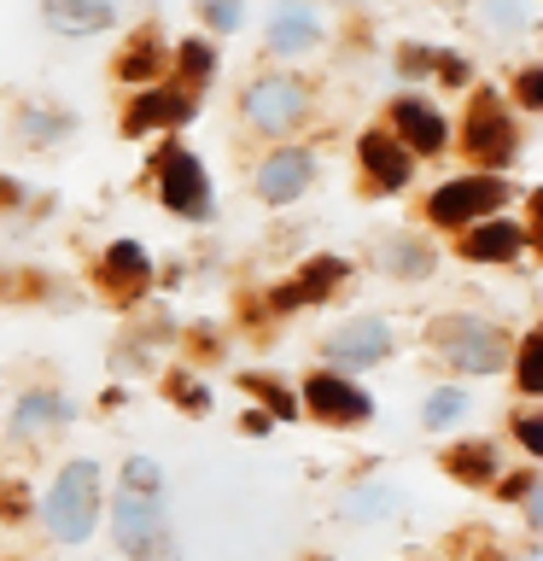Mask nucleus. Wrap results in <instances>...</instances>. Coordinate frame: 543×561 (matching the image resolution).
Masks as SVG:
<instances>
[{"label":"nucleus","instance_id":"6ab92c4d","mask_svg":"<svg viewBox=\"0 0 543 561\" xmlns=\"http://www.w3.org/2000/svg\"><path fill=\"white\" fill-rule=\"evenodd\" d=\"M380 263H385L392 275H409V280H420V275L432 270V252H427L420 240H403V234H392V240L380 245Z\"/></svg>","mask_w":543,"mask_h":561},{"label":"nucleus","instance_id":"9b49d317","mask_svg":"<svg viewBox=\"0 0 543 561\" xmlns=\"http://www.w3.org/2000/svg\"><path fill=\"white\" fill-rule=\"evenodd\" d=\"M322 42V18L310 12V0H280L269 12V47L275 53H310Z\"/></svg>","mask_w":543,"mask_h":561},{"label":"nucleus","instance_id":"c85d7f7f","mask_svg":"<svg viewBox=\"0 0 543 561\" xmlns=\"http://www.w3.org/2000/svg\"><path fill=\"white\" fill-rule=\"evenodd\" d=\"M245 386H252V392H263V403H269V410H275V415H292V398H287V392H280V386H269V380H257V375H252V380H245Z\"/></svg>","mask_w":543,"mask_h":561},{"label":"nucleus","instance_id":"c756f323","mask_svg":"<svg viewBox=\"0 0 543 561\" xmlns=\"http://www.w3.org/2000/svg\"><path fill=\"white\" fill-rule=\"evenodd\" d=\"M515 433H520V445L532 450V456H543V421H538V415H520Z\"/></svg>","mask_w":543,"mask_h":561},{"label":"nucleus","instance_id":"dca6fc26","mask_svg":"<svg viewBox=\"0 0 543 561\" xmlns=\"http://www.w3.org/2000/svg\"><path fill=\"white\" fill-rule=\"evenodd\" d=\"M147 280H152V270H147V252H140L135 240H117L112 252H105V287L117 298H135Z\"/></svg>","mask_w":543,"mask_h":561},{"label":"nucleus","instance_id":"4be33fe9","mask_svg":"<svg viewBox=\"0 0 543 561\" xmlns=\"http://www.w3.org/2000/svg\"><path fill=\"white\" fill-rule=\"evenodd\" d=\"M520 392H543V340L538 333L520 340Z\"/></svg>","mask_w":543,"mask_h":561},{"label":"nucleus","instance_id":"aec40b11","mask_svg":"<svg viewBox=\"0 0 543 561\" xmlns=\"http://www.w3.org/2000/svg\"><path fill=\"white\" fill-rule=\"evenodd\" d=\"M59 421H70V403L53 398V392H30L24 403H18V427H59Z\"/></svg>","mask_w":543,"mask_h":561},{"label":"nucleus","instance_id":"2f4dec72","mask_svg":"<svg viewBox=\"0 0 543 561\" xmlns=\"http://www.w3.org/2000/svg\"><path fill=\"white\" fill-rule=\"evenodd\" d=\"M520 105H543V70H520Z\"/></svg>","mask_w":543,"mask_h":561},{"label":"nucleus","instance_id":"72a5a7b5","mask_svg":"<svg viewBox=\"0 0 543 561\" xmlns=\"http://www.w3.org/2000/svg\"><path fill=\"white\" fill-rule=\"evenodd\" d=\"M427 65H432V59H427L420 47H415V53H403V70H409V77H415V70H427Z\"/></svg>","mask_w":543,"mask_h":561},{"label":"nucleus","instance_id":"bb28decb","mask_svg":"<svg viewBox=\"0 0 543 561\" xmlns=\"http://www.w3.org/2000/svg\"><path fill=\"white\" fill-rule=\"evenodd\" d=\"M152 70H158V47H152V42H140V47L129 53V59L117 65V77H129V82H140V77H152Z\"/></svg>","mask_w":543,"mask_h":561},{"label":"nucleus","instance_id":"5701e85b","mask_svg":"<svg viewBox=\"0 0 543 561\" xmlns=\"http://www.w3.org/2000/svg\"><path fill=\"white\" fill-rule=\"evenodd\" d=\"M462 410H467V398L455 392V386H438V392L427 398V427H450Z\"/></svg>","mask_w":543,"mask_h":561},{"label":"nucleus","instance_id":"a878e982","mask_svg":"<svg viewBox=\"0 0 543 561\" xmlns=\"http://www.w3.org/2000/svg\"><path fill=\"white\" fill-rule=\"evenodd\" d=\"M485 24L490 30H525V0H490Z\"/></svg>","mask_w":543,"mask_h":561},{"label":"nucleus","instance_id":"393cba45","mask_svg":"<svg viewBox=\"0 0 543 561\" xmlns=\"http://www.w3.org/2000/svg\"><path fill=\"white\" fill-rule=\"evenodd\" d=\"M30 140H59L65 129H70V117H59V112H24V123H18Z\"/></svg>","mask_w":543,"mask_h":561},{"label":"nucleus","instance_id":"f8f14e48","mask_svg":"<svg viewBox=\"0 0 543 561\" xmlns=\"http://www.w3.org/2000/svg\"><path fill=\"white\" fill-rule=\"evenodd\" d=\"M42 12L59 35H94L117 18V0H42Z\"/></svg>","mask_w":543,"mask_h":561},{"label":"nucleus","instance_id":"412c9836","mask_svg":"<svg viewBox=\"0 0 543 561\" xmlns=\"http://www.w3.org/2000/svg\"><path fill=\"white\" fill-rule=\"evenodd\" d=\"M444 468H455L462 480H490V473H497V450L490 445H455L444 456Z\"/></svg>","mask_w":543,"mask_h":561},{"label":"nucleus","instance_id":"423d86ee","mask_svg":"<svg viewBox=\"0 0 543 561\" xmlns=\"http://www.w3.org/2000/svg\"><path fill=\"white\" fill-rule=\"evenodd\" d=\"M467 152L480 158V164H508V158H515V123H508V112L490 94H480L473 100V112H467Z\"/></svg>","mask_w":543,"mask_h":561},{"label":"nucleus","instance_id":"473e14b6","mask_svg":"<svg viewBox=\"0 0 543 561\" xmlns=\"http://www.w3.org/2000/svg\"><path fill=\"white\" fill-rule=\"evenodd\" d=\"M438 65V77H444V82H467V65L462 59H432Z\"/></svg>","mask_w":543,"mask_h":561},{"label":"nucleus","instance_id":"f257e3e1","mask_svg":"<svg viewBox=\"0 0 543 561\" xmlns=\"http://www.w3.org/2000/svg\"><path fill=\"white\" fill-rule=\"evenodd\" d=\"M94 515H100V468L94 462H70L47 491V526L53 538L65 543H82L94 533Z\"/></svg>","mask_w":543,"mask_h":561},{"label":"nucleus","instance_id":"20e7f679","mask_svg":"<svg viewBox=\"0 0 543 561\" xmlns=\"http://www.w3.org/2000/svg\"><path fill=\"white\" fill-rule=\"evenodd\" d=\"M304 105H310V94L298 77H263V82L245 88V117L269 135H287L292 123L304 117Z\"/></svg>","mask_w":543,"mask_h":561},{"label":"nucleus","instance_id":"9d476101","mask_svg":"<svg viewBox=\"0 0 543 561\" xmlns=\"http://www.w3.org/2000/svg\"><path fill=\"white\" fill-rule=\"evenodd\" d=\"M304 403L322 421H368V415H374V403H368L357 386H345L339 375H310L304 380Z\"/></svg>","mask_w":543,"mask_h":561},{"label":"nucleus","instance_id":"f3484780","mask_svg":"<svg viewBox=\"0 0 543 561\" xmlns=\"http://www.w3.org/2000/svg\"><path fill=\"white\" fill-rule=\"evenodd\" d=\"M392 123H397V135L409 140L415 152H438V147H444V117H438L432 105H420V100H397Z\"/></svg>","mask_w":543,"mask_h":561},{"label":"nucleus","instance_id":"1a4fd4ad","mask_svg":"<svg viewBox=\"0 0 543 561\" xmlns=\"http://www.w3.org/2000/svg\"><path fill=\"white\" fill-rule=\"evenodd\" d=\"M310 175H315V158L298 152V147H287V152H275L269 164L257 170V193H263L269 205H292L298 193L310 187Z\"/></svg>","mask_w":543,"mask_h":561},{"label":"nucleus","instance_id":"39448f33","mask_svg":"<svg viewBox=\"0 0 543 561\" xmlns=\"http://www.w3.org/2000/svg\"><path fill=\"white\" fill-rule=\"evenodd\" d=\"M508 199V187L497 182V175H467V182H444L432 193V222H473L485 217V210H497Z\"/></svg>","mask_w":543,"mask_h":561},{"label":"nucleus","instance_id":"2eb2a0df","mask_svg":"<svg viewBox=\"0 0 543 561\" xmlns=\"http://www.w3.org/2000/svg\"><path fill=\"white\" fill-rule=\"evenodd\" d=\"M333 280H345V263L339 257H315V263H304V270L292 275V287L275 293V305L292 310V305H310V298H327Z\"/></svg>","mask_w":543,"mask_h":561},{"label":"nucleus","instance_id":"f03ea898","mask_svg":"<svg viewBox=\"0 0 543 561\" xmlns=\"http://www.w3.org/2000/svg\"><path fill=\"white\" fill-rule=\"evenodd\" d=\"M117 543L135 561H170V520H164V491H129L117 497Z\"/></svg>","mask_w":543,"mask_h":561},{"label":"nucleus","instance_id":"6e6552de","mask_svg":"<svg viewBox=\"0 0 543 561\" xmlns=\"http://www.w3.org/2000/svg\"><path fill=\"white\" fill-rule=\"evenodd\" d=\"M385 351H392V328L374 322V316H362V322H345L339 333H327V357L345 363V368H368V363H380Z\"/></svg>","mask_w":543,"mask_h":561},{"label":"nucleus","instance_id":"a211bd4d","mask_svg":"<svg viewBox=\"0 0 543 561\" xmlns=\"http://www.w3.org/2000/svg\"><path fill=\"white\" fill-rule=\"evenodd\" d=\"M193 117V100L187 94H170V88H158V94H140L135 112H129V135H147L158 123H187Z\"/></svg>","mask_w":543,"mask_h":561},{"label":"nucleus","instance_id":"cd10ccee","mask_svg":"<svg viewBox=\"0 0 543 561\" xmlns=\"http://www.w3.org/2000/svg\"><path fill=\"white\" fill-rule=\"evenodd\" d=\"M182 77L187 82H205L210 77V47L205 42H182Z\"/></svg>","mask_w":543,"mask_h":561},{"label":"nucleus","instance_id":"4468645a","mask_svg":"<svg viewBox=\"0 0 543 561\" xmlns=\"http://www.w3.org/2000/svg\"><path fill=\"white\" fill-rule=\"evenodd\" d=\"M525 245V228L520 222H480L473 234H462V257H473V263H508Z\"/></svg>","mask_w":543,"mask_h":561},{"label":"nucleus","instance_id":"7c9ffc66","mask_svg":"<svg viewBox=\"0 0 543 561\" xmlns=\"http://www.w3.org/2000/svg\"><path fill=\"white\" fill-rule=\"evenodd\" d=\"M392 497H385V491H362V497H350V515L357 520H374V508H385Z\"/></svg>","mask_w":543,"mask_h":561},{"label":"nucleus","instance_id":"ddd939ff","mask_svg":"<svg viewBox=\"0 0 543 561\" xmlns=\"http://www.w3.org/2000/svg\"><path fill=\"white\" fill-rule=\"evenodd\" d=\"M362 170L374 175V187H403L409 182V170H415V158L403 152V140H392V135H362Z\"/></svg>","mask_w":543,"mask_h":561},{"label":"nucleus","instance_id":"0eeeda50","mask_svg":"<svg viewBox=\"0 0 543 561\" xmlns=\"http://www.w3.org/2000/svg\"><path fill=\"white\" fill-rule=\"evenodd\" d=\"M158 193H164V205L170 210H182V217H210V193H205V170H199V158L182 152V147H170L164 152V164H158Z\"/></svg>","mask_w":543,"mask_h":561},{"label":"nucleus","instance_id":"b1692460","mask_svg":"<svg viewBox=\"0 0 543 561\" xmlns=\"http://www.w3.org/2000/svg\"><path fill=\"white\" fill-rule=\"evenodd\" d=\"M199 18H205V24L210 30H240V18H245V7H240V0H199Z\"/></svg>","mask_w":543,"mask_h":561},{"label":"nucleus","instance_id":"7ed1b4c3","mask_svg":"<svg viewBox=\"0 0 543 561\" xmlns=\"http://www.w3.org/2000/svg\"><path fill=\"white\" fill-rule=\"evenodd\" d=\"M432 345H438V357L450 368H462V375H497V363H502V328L480 322V316H450V322H438Z\"/></svg>","mask_w":543,"mask_h":561}]
</instances>
